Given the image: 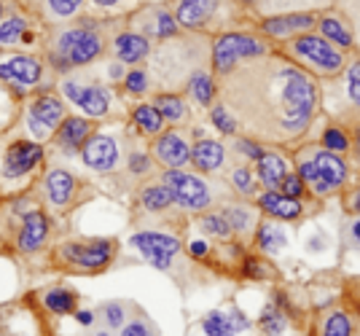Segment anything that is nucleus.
Instances as JSON below:
<instances>
[{"mask_svg":"<svg viewBox=\"0 0 360 336\" xmlns=\"http://www.w3.org/2000/svg\"><path fill=\"white\" fill-rule=\"evenodd\" d=\"M178 32V22H175V16H169L167 11H156L153 14V22H150V35H156V38H169V35H175Z\"/></svg>","mask_w":360,"mask_h":336,"instance_id":"nucleus-36","label":"nucleus"},{"mask_svg":"<svg viewBox=\"0 0 360 336\" xmlns=\"http://www.w3.org/2000/svg\"><path fill=\"white\" fill-rule=\"evenodd\" d=\"M46 306L51 309V312H57V315H65V312H73V306H75V299H73V293L70 290H49L46 293Z\"/></svg>","mask_w":360,"mask_h":336,"instance_id":"nucleus-33","label":"nucleus"},{"mask_svg":"<svg viewBox=\"0 0 360 336\" xmlns=\"http://www.w3.org/2000/svg\"><path fill=\"white\" fill-rule=\"evenodd\" d=\"M75 318H78V323H81V325H89V323L94 321V315H91V312H86V309H81Z\"/></svg>","mask_w":360,"mask_h":336,"instance_id":"nucleus-54","label":"nucleus"},{"mask_svg":"<svg viewBox=\"0 0 360 336\" xmlns=\"http://www.w3.org/2000/svg\"><path fill=\"white\" fill-rule=\"evenodd\" d=\"M288 178V164L280 153H264L258 159V181L266 186V191H280Z\"/></svg>","mask_w":360,"mask_h":336,"instance_id":"nucleus-17","label":"nucleus"},{"mask_svg":"<svg viewBox=\"0 0 360 336\" xmlns=\"http://www.w3.org/2000/svg\"><path fill=\"white\" fill-rule=\"evenodd\" d=\"M202 328H205V334L207 336H234V325L229 321V315L224 312H210L205 321H202Z\"/></svg>","mask_w":360,"mask_h":336,"instance_id":"nucleus-30","label":"nucleus"},{"mask_svg":"<svg viewBox=\"0 0 360 336\" xmlns=\"http://www.w3.org/2000/svg\"><path fill=\"white\" fill-rule=\"evenodd\" d=\"M215 11V3L210 0H188V3H180L178 11H175V22L183 27H202L207 22V16Z\"/></svg>","mask_w":360,"mask_h":336,"instance_id":"nucleus-20","label":"nucleus"},{"mask_svg":"<svg viewBox=\"0 0 360 336\" xmlns=\"http://www.w3.org/2000/svg\"><path fill=\"white\" fill-rule=\"evenodd\" d=\"M84 162L86 167L97 169V172H108V169L116 167L119 162V146L116 140L108 138V135H94L84 143Z\"/></svg>","mask_w":360,"mask_h":336,"instance_id":"nucleus-9","label":"nucleus"},{"mask_svg":"<svg viewBox=\"0 0 360 336\" xmlns=\"http://www.w3.org/2000/svg\"><path fill=\"white\" fill-rule=\"evenodd\" d=\"M207 250H210V247H207L205 240H194V243H191V256H194V259H205Z\"/></svg>","mask_w":360,"mask_h":336,"instance_id":"nucleus-52","label":"nucleus"},{"mask_svg":"<svg viewBox=\"0 0 360 336\" xmlns=\"http://www.w3.org/2000/svg\"><path fill=\"white\" fill-rule=\"evenodd\" d=\"M116 57L121 62H127V65H137V62H143L148 57V38L146 35H137V32H121L119 38H116Z\"/></svg>","mask_w":360,"mask_h":336,"instance_id":"nucleus-19","label":"nucleus"},{"mask_svg":"<svg viewBox=\"0 0 360 336\" xmlns=\"http://www.w3.org/2000/svg\"><path fill=\"white\" fill-rule=\"evenodd\" d=\"M231 183H234V188H237L240 194H253L255 191V178L248 167L234 169V172H231Z\"/></svg>","mask_w":360,"mask_h":336,"instance_id":"nucleus-40","label":"nucleus"},{"mask_svg":"<svg viewBox=\"0 0 360 336\" xmlns=\"http://www.w3.org/2000/svg\"><path fill=\"white\" fill-rule=\"evenodd\" d=\"M46 231H49V224H46L44 213H30L25 218V226L19 231V247L27 253V250H38L46 240Z\"/></svg>","mask_w":360,"mask_h":336,"instance_id":"nucleus-21","label":"nucleus"},{"mask_svg":"<svg viewBox=\"0 0 360 336\" xmlns=\"http://www.w3.org/2000/svg\"><path fill=\"white\" fill-rule=\"evenodd\" d=\"M315 25H317L315 14H285V16H271L261 27L271 38H288V35H296V32L307 35V32H312Z\"/></svg>","mask_w":360,"mask_h":336,"instance_id":"nucleus-13","label":"nucleus"},{"mask_svg":"<svg viewBox=\"0 0 360 336\" xmlns=\"http://www.w3.org/2000/svg\"><path fill=\"white\" fill-rule=\"evenodd\" d=\"M73 188H75L73 175L65 172V169H51L46 175V191H49V199L54 205H65L68 199L73 197Z\"/></svg>","mask_w":360,"mask_h":336,"instance_id":"nucleus-22","label":"nucleus"},{"mask_svg":"<svg viewBox=\"0 0 360 336\" xmlns=\"http://www.w3.org/2000/svg\"><path fill=\"white\" fill-rule=\"evenodd\" d=\"M124 76V67L121 65H110V78H121Z\"/></svg>","mask_w":360,"mask_h":336,"instance_id":"nucleus-57","label":"nucleus"},{"mask_svg":"<svg viewBox=\"0 0 360 336\" xmlns=\"http://www.w3.org/2000/svg\"><path fill=\"white\" fill-rule=\"evenodd\" d=\"M121 336H150V331H148V325H146V323L135 321V323H129V325H124Z\"/></svg>","mask_w":360,"mask_h":336,"instance_id":"nucleus-47","label":"nucleus"},{"mask_svg":"<svg viewBox=\"0 0 360 336\" xmlns=\"http://www.w3.org/2000/svg\"><path fill=\"white\" fill-rule=\"evenodd\" d=\"M140 202H143V207L150 210V213H159V210H167L169 205H172V194L167 191V186L156 183V186H148V188H143V194H140Z\"/></svg>","mask_w":360,"mask_h":336,"instance_id":"nucleus-26","label":"nucleus"},{"mask_svg":"<svg viewBox=\"0 0 360 336\" xmlns=\"http://www.w3.org/2000/svg\"><path fill=\"white\" fill-rule=\"evenodd\" d=\"M62 256L70 264L84 266V269H100V266H105L108 261H110V243L108 240H97V243L89 245H65Z\"/></svg>","mask_w":360,"mask_h":336,"instance_id":"nucleus-10","label":"nucleus"},{"mask_svg":"<svg viewBox=\"0 0 360 336\" xmlns=\"http://www.w3.org/2000/svg\"><path fill=\"white\" fill-rule=\"evenodd\" d=\"M165 186L172 194V202H178L186 210H205L210 207V188L202 178L183 169H169L165 172Z\"/></svg>","mask_w":360,"mask_h":336,"instance_id":"nucleus-5","label":"nucleus"},{"mask_svg":"<svg viewBox=\"0 0 360 336\" xmlns=\"http://www.w3.org/2000/svg\"><path fill=\"white\" fill-rule=\"evenodd\" d=\"M323 148L330 151V153L349 151V138H347L345 129H339V127H328V129L323 132Z\"/></svg>","mask_w":360,"mask_h":336,"instance_id":"nucleus-34","label":"nucleus"},{"mask_svg":"<svg viewBox=\"0 0 360 336\" xmlns=\"http://www.w3.org/2000/svg\"><path fill=\"white\" fill-rule=\"evenodd\" d=\"M188 92L194 97L199 105H210L212 97H215V84L207 73H194L191 81H188Z\"/></svg>","mask_w":360,"mask_h":336,"instance_id":"nucleus-29","label":"nucleus"},{"mask_svg":"<svg viewBox=\"0 0 360 336\" xmlns=\"http://www.w3.org/2000/svg\"><path fill=\"white\" fill-rule=\"evenodd\" d=\"M349 243L360 247V218H355V221L349 224Z\"/></svg>","mask_w":360,"mask_h":336,"instance_id":"nucleus-53","label":"nucleus"},{"mask_svg":"<svg viewBox=\"0 0 360 336\" xmlns=\"http://www.w3.org/2000/svg\"><path fill=\"white\" fill-rule=\"evenodd\" d=\"M280 81H283V89H280V97H283V119H280V127L285 132H301L307 124L312 122L317 108V86L315 81L301 73L296 67H285L280 73Z\"/></svg>","mask_w":360,"mask_h":336,"instance_id":"nucleus-1","label":"nucleus"},{"mask_svg":"<svg viewBox=\"0 0 360 336\" xmlns=\"http://www.w3.org/2000/svg\"><path fill=\"white\" fill-rule=\"evenodd\" d=\"M0 78L16 81L19 86H32L41 78V65L32 57H14V60L0 65Z\"/></svg>","mask_w":360,"mask_h":336,"instance_id":"nucleus-15","label":"nucleus"},{"mask_svg":"<svg viewBox=\"0 0 360 336\" xmlns=\"http://www.w3.org/2000/svg\"><path fill=\"white\" fill-rule=\"evenodd\" d=\"M226 221L231 224V231H245L250 229V224H253V215L248 213V210H242V207H231V210H226Z\"/></svg>","mask_w":360,"mask_h":336,"instance_id":"nucleus-41","label":"nucleus"},{"mask_svg":"<svg viewBox=\"0 0 360 336\" xmlns=\"http://www.w3.org/2000/svg\"><path fill=\"white\" fill-rule=\"evenodd\" d=\"M124 86H127V92L143 94L146 89H148V76H146V70H132V73H127Z\"/></svg>","mask_w":360,"mask_h":336,"instance_id":"nucleus-43","label":"nucleus"},{"mask_svg":"<svg viewBox=\"0 0 360 336\" xmlns=\"http://www.w3.org/2000/svg\"><path fill=\"white\" fill-rule=\"evenodd\" d=\"M199 224H202V231H205V234H210V237H221V240L231 237V224L226 221L224 213L205 215V218H202Z\"/></svg>","mask_w":360,"mask_h":336,"instance_id":"nucleus-32","label":"nucleus"},{"mask_svg":"<svg viewBox=\"0 0 360 336\" xmlns=\"http://www.w3.org/2000/svg\"><path fill=\"white\" fill-rule=\"evenodd\" d=\"M290 51L299 57L301 62H307L309 67H315L317 73L323 76H336L342 73L345 67V54L339 49H333L315 32H307V35H296L293 44H290Z\"/></svg>","mask_w":360,"mask_h":336,"instance_id":"nucleus-2","label":"nucleus"},{"mask_svg":"<svg viewBox=\"0 0 360 336\" xmlns=\"http://www.w3.org/2000/svg\"><path fill=\"white\" fill-rule=\"evenodd\" d=\"M41 146L38 143H14L8 153H6V164H3V175L6 178H19L25 172H30L38 162H41Z\"/></svg>","mask_w":360,"mask_h":336,"instance_id":"nucleus-12","label":"nucleus"},{"mask_svg":"<svg viewBox=\"0 0 360 336\" xmlns=\"http://www.w3.org/2000/svg\"><path fill=\"white\" fill-rule=\"evenodd\" d=\"M285 243H288L285 231L280 229V226H274V224H264L258 229V247L264 253H277V250L285 247Z\"/></svg>","mask_w":360,"mask_h":336,"instance_id":"nucleus-28","label":"nucleus"},{"mask_svg":"<svg viewBox=\"0 0 360 336\" xmlns=\"http://www.w3.org/2000/svg\"><path fill=\"white\" fill-rule=\"evenodd\" d=\"M352 148H355V159H358V164H360V127L355 129V140H352Z\"/></svg>","mask_w":360,"mask_h":336,"instance_id":"nucleus-55","label":"nucleus"},{"mask_svg":"<svg viewBox=\"0 0 360 336\" xmlns=\"http://www.w3.org/2000/svg\"><path fill=\"white\" fill-rule=\"evenodd\" d=\"M78 105L84 108V113H89V116H94V119H100V116H105L108 113L110 97H108V92L103 89V86H89V89H84Z\"/></svg>","mask_w":360,"mask_h":336,"instance_id":"nucleus-25","label":"nucleus"},{"mask_svg":"<svg viewBox=\"0 0 360 336\" xmlns=\"http://www.w3.org/2000/svg\"><path fill=\"white\" fill-rule=\"evenodd\" d=\"M103 51V41L94 30H68L62 32L60 44H57V54L54 62L60 70H68L70 65H86L94 57H100Z\"/></svg>","mask_w":360,"mask_h":336,"instance_id":"nucleus-4","label":"nucleus"},{"mask_svg":"<svg viewBox=\"0 0 360 336\" xmlns=\"http://www.w3.org/2000/svg\"><path fill=\"white\" fill-rule=\"evenodd\" d=\"M258 207L266 215L280 218V221H296V218H301V213H304V205H301L299 199H288L285 194H280V191H264V194L258 197Z\"/></svg>","mask_w":360,"mask_h":336,"instance_id":"nucleus-14","label":"nucleus"},{"mask_svg":"<svg viewBox=\"0 0 360 336\" xmlns=\"http://www.w3.org/2000/svg\"><path fill=\"white\" fill-rule=\"evenodd\" d=\"M49 6H51V11H57V14H62V16L73 14L75 8H78V3H75V0H70V3H60V0H51Z\"/></svg>","mask_w":360,"mask_h":336,"instance_id":"nucleus-51","label":"nucleus"},{"mask_svg":"<svg viewBox=\"0 0 360 336\" xmlns=\"http://www.w3.org/2000/svg\"><path fill=\"white\" fill-rule=\"evenodd\" d=\"M245 275L248 277H264L266 275V266L258 259H248L245 261Z\"/></svg>","mask_w":360,"mask_h":336,"instance_id":"nucleus-48","label":"nucleus"},{"mask_svg":"<svg viewBox=\"0 0 360 336\" xmlns=\"http://www.w3.org/2000/svg\"><path fill=\"white\" fill-rule=\"evenodd\" d=\"M150 162L146 153H132V159H129V169L137 172V175H143V172H148Z\"/></svg>","mask_w":360,"mask_h":336,"instance_id":"nucleus-46","label":"nucleus"},{"mask_svg":"<svg viewBox=\"0 0 360 336\" xmlns=\"http://www.w3.org/2000/svg\"><path fill=\"white\" fill-rule=\"evenodd\" d=\"M153 108L159 110V116L165 122H183L188 116V108H186V103L180 100L178 94H159L153 100Z\"/></svg>","mask_w":360,"mask_h":336,"instance_id":"nucleus-24","label":"nucleus"},{"mask_svg":"<svg viewBox=\"0 0 360 336\" xmlns=\"http://www.w3.org/2000/svg\"><path fill=\"white\" fill-rule=\"evenodd\" d=\"M62 116H65V108L57 97H41V100H35L30 108V124L32 135L35 138H49L51 135V129L62 124Z\"/></svg>","mask_w":360,"mask_h":336,"instance_id":"nucleus-8","label":"nucleus"},{"mask_svg":"<svg viewBox=\"0 0 360 336\" xmlns=\"http://www.w3.org/2000/svg\"><path fill=\"white\" fill-rule=\"evenodd\" d=\"M0 14H3V6H0Z\"/></svg>","mask_w":360,"mask_h":336,"instance_id":"nucleus-58","label":"nucleus"},{"mask_svg":"<svg viewBox=\"0 0 360 336\" xmlns=\"http://www.w3.org/2000/svg\"><path fill=\"white\" fill-rule=\"evenodd\" d=\"M323 336H352V321L347 312H330L323 323Z\"/></svg>","mask_w":360,"mask_h":336,"instance_id":"nucleus-31","label":"nucleus"},{"mask_svg":"<svg viewBox=\"0 0 360 336\" xmlns=\"http://www.w3.org/2000/svg\"><path fill=\"white\" fill-rule=\"evenodd\" d=\"M153 153L159 162H165L169 169H183V164L191 162V146L178 132H167L153 143Z\"/></svg>","mask_w":360,"mask_h":336,"instance_id":"nucleus-11","label":"nucleus"},{"mask_svg":"<svg viewBox=\"0 0 360 336\" xmlns=\"http://www.w3.org/2000/svg\"><path fill=\"white\" fill-rule=\"evenodd\" d=\"M347 94L352 105L360 108V60H352V65H347Z\"/></svg>","mask_w":360,"mask_h":336,"instance_id":"nucleus-38","label":"nucleus"},{"mask_svg":"<svg viewBox=\"0 0 360 336\" xmlns=\"http://www.w3.org/2000/svg\"><path fill=\"white\" fill-rule=\"evenodd\" d=\"M280 194H285L288 199H299L307 194V186L301 183V178L296 175V172H288V178L283 181V186H280Z\"/></svg>","mask_w":360,"mask_h":336,"instance_id":"nucleus-42","label":"nucleus"},{"mask_svg":"<svg viewBox=\"0 0 360 336\" xmlns=\"http://www.w3.org/2000/svg\"><path fill=\"white\" fill-rule=\"evenodd\" d=\"M349 207H352L355 213H360V188L355 191V194H352V202H349Z\"/></svg>","mask_w":360,"mask_h":336,"instance_id":"nucleus-56","label":"nucleus"},{"mask_svg":"<svg viewBox=\"0 0 360 336\" xmlns=\"http://www.w3.org/2000/svg\"><path fill=\"white\" fill-rule=\"evenodd\" d=\"M89 140V122L86 119H65L62 122V129H60V143L62 148H68V151H75L78 146H84Z\"/></svg>","mask_w":360,"mask_h":336,"instance_id":"nucleus-23","label":"nucleus"},{"mask_svg":"<svg viewBox=\"0 0 360 336\" xmlns=\"http://www.w3.org/2000/svg\"><path fill=\"white\" fill-rule=\"evenodd\" d=\"M317 27H320V38H326L333 49L339 46V51L342 49H352V44H355L352 30L347 27V22L342 16H333V14L320 16L317 19Z\"/></svg>","mask_w":360,"mask_h":336,"instance_id":"nucleus-16","label":"nucleus"},{"mask_svg":"<svg viewBox=\"0 0 360 336\" xmlns=\"http://www.w3.org/2000/svg\"><path fill=\"white\" fill-rule=\"evenodd\" d=\"M237 148H240V153L250 156V159H255V162H258V159L266 153L264 148H261V146H255L253 140H240V143H237Z\"/></svg>","mask_w":360,"mask_h":336,"instance_id":"nucleus-45","label":"nucleus"},{"mask_svg":"<svg viewBox=\"0 0 360 336\" xmlns=\"http://www.w3.org/2000/svg\"><path fill=\"white\" fill-rule=\"evenodd\" d=\"M261 54H266V44H261L258 38L242 35V32H226L212 46V65L218 73H231L240 60L261 57Z\"/></svg>","mask_w":360,"mask_h":336,"instance_id":"nucleus-3","label":"nucleus"},{"mask_svg":"<svg viewBox=\"0 0 360 336\" xmlns=\"http://www.w3.org/2000/svg\"><path fill=\"white\" fill-rule=\"evenodd\" d=\"M210 119H212V124L224 132V135H234L237 132V122L231 119V113L226 110L224 105H215L212 108V113H210Z\"/></svg>","mask_w":360,"mask_h":336,"instance_id":"nucleus-39","label":"nucleus"},{"mask_svg":"<svg viewBox=\"0 0 360 336\" xmlns=\"http://www.w3.org/2000/svg\"><path fill=\"white\" fill-rule=\"evenodd\" d=\"M135 124L146 132V135H159L162 127H165V119L159 116V110L153 105H137L135 113H132Z\"/></svg>","mask_w":360,"mask_h":336,"instance_id":"nucleus-27","label":"nucleus"},{"mask_svg":"<svg viewBox=\"0 0 360 336\" xmlns=\"http://www.w3.org/2000/svg\"><path fill=\"white\" fill-rule=\"evenodd\" d=\"M97 336H108V334H97Z\"/></svg>","mask_w":360,"mask_h":336,"instance_id":"nucleus-59","label":"nucleus"},{"mask_svg":"<svg viewBox=\"0 0 360 336\" xmlns=\"http://www.w3.org/2000/svg\"><path fill=\"white\" fill-rule=\"evenodd\" d=\"M312 164H315V183L312 191L317 197H328L347 183V164L339 153H330L326 148H309Z\"/></svg>","mask_w":360,"mask_h":336,"instance_id":"nucleus-6","label":"nucleus"},{"mask_svg":"<svg viewBox=\"0 0 360 336\" xmlns=\"http://www.w3.org/2000/svg\"><path fill=\"white\" fill-rule=\"evenodd\" d=\"M25 35V19H8V22H0V46H11L19 38Z\"/></svg>","mask_w":360,"mask_h":336,"instance_id":"nucleus-37","label":"nucleus"},{"mask_svg":"<svg viewBox=\"0 0 360 336\" xmlns=\"http://www.w3.org/2000/svg\"><path fill=\"white\" fill-rule=\"evenodd\" d=\"M132 245L146 256V259L156 266V269H167L172 256L180 250V243L169 234H159V231H140L132 237Z\"/></svg>","mask_w":360,"mask_h":336,"instance_id":"nucleus-7","label":"nucleus"},{"mask_svg":"<svg viewBox=\"0 0 360 336\" xmlns=\"http://www.w3.org/2000/svg\"><path fill=\"white\" fill-rule=\"evenodd\" d=\"M229 321L234 325V331H248V328H250V321L242 315L240 309H231V312H229Z\"/></svg>","mask_w":360,"mask_h":336,"instance_id":"nucleus-49","label":"nucleus"},{"mask_svg":"<svg viewBox=\"0 0 360 336\" xmlns=\"http://www.w3.org/2000/svg\"><path fill=\"white\" fill-rule=\"evenodd\" d=\"M62 89H65V97H68V100H73L75 105L81 103V94H84V89H81L75 81H65V86H62Z\"/></svg>","mask_w":360,"mask_h":336,"instance_id":"nucleus-50","label":"nucleus"},{"mask_svg":"<svg viewBox=\"0 0 360 336\" xmlns=\"http://www.w3.org/2000/svg\"><path fill=\"white\" fill-rule=\"evenodd\" d=\"M105 323L110 328H119L121 323H124V309L119 304H108L105 306Z\"/></svg>","mask_w":360,"mask_h":336,"instance_id":"nucleus-44","label":"nucleus"},{"mask_svg":"<svg viewBox=\"0 0 360 336\" xmlns=\"http://www.w3.org/2000/svg\"><path fill=\"white\" fill-rule=\"evenodd\" d=\"M261 325H264V331L269 336H283V331H285V318H283V312L277 306H266L261 312Z\"/></svg>","mask_w":360,"mask_h":336,"instance_id":"nucleus-35","label":"nucleus"},{"mask_svg":"<svg viewBox=\"0 0 360 336\" xmlns=\"http://www.w3.org/2000/svg\"><path fill=\"white\" fill-rule=\"evenodd\" d=\"M191 162L202 172H215L218 167H224L226 148L221 143H215V140H199L194 148H191Z\"/></svg>","mask_w":360,"mask_h":336,"instance_id":"nucleus-18","label":"nucleus"}]
</instances>
